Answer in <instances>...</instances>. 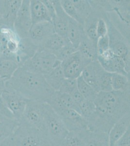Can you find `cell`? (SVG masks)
<instances>
[{"label":"cell","mask_w":130,"mask_h":146,"mask_svg":"<svg viewBox=\"0 0 130 146\" xmlns=\"http://www.w3.org/2000/svg\"><path fill=\"white\" fill-rule=\"evenodd\" d=\"M95 112L87 120V129L108 133L117 121L130 112V92H100L94 101Z\"/></svg>","instance_id":"obj_1"},{"label":"cell","mask_w":130,"mask_h":146,"mask_svg":"<svg viewBox=\"0 0 130 146\" xmlns=\"http://www.w3.org/2000/svg\"><path fill=\"white\" fill-rule=\"evenodd\" d=\"M5 84V87L13 89L27 100L46 102L55 92L43 75L29 71L22 66Z\"/></svg>","instance_id":"obj_2"},{"label":"cell","mask_w":130,"mask_h":146,"mask_svg":"<svg viewBox=\"0 0 130 146\" xmlns=\"http://www.w3.org/2000/svg\"><path fill=\"white\" fill-rule=\"evenodd\" d=\"M44 119L46 135L55 146H61L69 131L59 115L46 102Z\"/></svg>","instance_id":"obj_3"},{"label":"cell","mask_w":130,"mask_h":146,"mask_svg":"<svg viewBox=\"0 0 130 146\" xmlns=\"http://www.w3.org/2000/svg\"><path fill=\"white\" fill-rule=\"evenodd\" d=\"M53 52L43 48H39L32 58L22 65L25 70L44 75L61 64Z\"/></svg>","instance_id":"obj_4"},{"label":"cell","mask_w":130,"mask_h":146,"mask_svg":"<svg viewBox=\"0 0 130 146\" xmlns=\"http://www.w3.org/2000/svg\"><path fill=\"white\" fill-rule=\"evenodd\" d=\"M14 135L16 146H56L45 133L20 122Z\"/></svg>","instance_id":"obj_5"},{"label":"cell","mask_w":130,"mask_h":146,"mask_svg":"<svg viewBox=\"0 0 130 146\" xmlns=\"http://www.w3.org/2000/svg\"><path fill=\"white\" fill-rule=\"evenodd\" d=\"M106 22L108 27L110 50L115 56L123 59L127 71L130 73V45L129 41L109 20L106 21Z\"/></svg>","instance_id":"obj_6"},{"label":"cell","mask_w":130,"mask_h":146,"mask_svg":"<svg viewBox=\"0 0 130 146\" xmlns=\"http://www.w3.org/2000/svg\"><path fill=\"white\" fill-rule=\"evenodd\" d=\"M45 104V102L43 101L27 100L24 111L20 121V123L45 133L44 119Z\"/></svg>","instance_id":"obj_7"},{"label":"cell","mask_w":130,"mask_h":146,"mask_svg":"<svg viewBox=\"0 0 130 146\" xmlns=\"http://www.w3.org/2000/svg\"><path fill=\"white\" fill-rule=\"evenodd\" d=\"M33 25L30 10V0H22L14 23V31L20 39L27 38Z\"/></svg>","instance_id":"obj_8"},{"label":"cell","mask_w":130,"mask_h":146,"mask_svg":"<svg viewBox=\"0 0 130 146\" xmlns=\"http://www.w3.org/2000/svg\"><path fill=\"white\" fill-rule=\"evenodd\" d=\"M90 62L77 50L61 62V66L66 78L77 79L81 76L84 68Z\"/></svg>","instance_id":"obj_9"},{"label":"cell","mask_w":130,"mask_h":146,"mask_svg":"<svg viewBox=\"0 0 130 146\" xmlns=\"http://www.w3.org/2000/svg\"><path fill=\"white\" fill-rule=\"evenodd\" d=\"M1 98L16 119L20 121L24 111L27 100L13 89L7 87L2 93Z\"/></svg>","instance_id":"obj_10"},{"label":"cell","mask_w":130,"mask_h":146,"mask_svg":"<svg viewBox=\"0 0 130 146\" xmlns=\"http://www.w3.org/2000/svg\"><path fill=\"white\" fill-rule=\"evenodd\" d=\"M97 60L106 71L129 77L130 73L127 71L123 59L115 56L110 49L102 55H98Z\"/></svg>","instance_id":"obj_11"},{"label":"cell","mask_w":130,"mask_h":146,"mask_svg":"<svg viewBox=\"0 0 130 146\" xmlns=\"http://www.w3.org/2000/svg\"><path fill=\"white\" fill-rule=\"evenodd\" d=\"M22 0H0V16L3 27L13 30L14 23Z\"/></svg>","instance_id":"obj_12"},{"label":"cell","mask_w":130,"mask_h":146,"mask_svg":"<svg viewBox=\"0 0 130 146\" xmlns=\"http://www.w3.org/2000/svg\"><path fill=\"white\" fill-rule=\"evenodd\" d=\"M57 114L69 131L88 129L87 120L74 110L65 109Z\"/></svg>","instance_id":"obj_13"},{"label":"cell","mask_w":130,"mask_h":146,"mask_svg":"<svg viewBox=\"0 0 130 146\" xmlns=\"http://www.w3.org/2000/svg\"><path fill=\"white\" fill-rule=\"evenodd\" d=\"M54 33L55 31L52 22H41L33 24L28 38L34 44L40 48L43 42Z\"/></svg>","instance_id":"obj_14"},{"label":"cell","mask_w":130,"mask_h":146,"mask_svg":"<svg viewBox=\"0 0 130 146\" xmlns=\"http://www.w3.org/2000/svg\"><path fill=\"white\" fill-rule=\"evenodd\" d=\"M51 2L55 9V16L52 20L55 33L67 38V31L69 17L63 9L60 1L54 0Z\"/></svg>","instance_id":"obj_15"},{"label":"cell","mask_w":130,"mask_h":146,"mask_svg":"<svg viewBox=\"0 0 130 146\" xmlns=\"http://www.w3.org/2000/svg\"><path fill=\"white\" fill-rule=\"evenodd\" d=\"M106 71L97 60H96L91 62L86 66L81 76L88 84L99 93V82L103 74Z\"/></svg>","instance_id":"obj_16"},{"label":"cell","mask_w":130,"mask_h":146,"mask_svg":"<svg viewBox=\"0 0 130 146\" xmlns=\"http://www.w3.org/2000/svg\"><path fill=\"white\" fill-rule=\"evenodd\" d=\"M130 113H127L117 121L108 133L109 146H114L130 129Z\"/></svg>","instance_id":"obj_17"},{"label":"cell","mask_w":130,"mask_h":146,"mask_svg":"<svg viewBox=\"0 0 130 146\" xmlns=\"http://www.w3.org/2000/svg\"><path fill=\"white\" fill-rule=\"evenodd\" d=\"M30 10L32 23L52 22L51 17L42 0H30Z\"/></svg>","instance_id":"obj_18"},{"label":"cell","mask_w":130,"mask_h":146,"mask_svg":"<svg viewBox=\"0 0 130 146\" xmlns=\"http://www.w3.org/2000/svg\"><path fill=\"white\" fill-rule=\"evenodd\" d=\"M85 34L84 27L69 17L67 31V38L69 42L77 50Z\"/></svg>","instance_id":"obj_19"},{"label":"cell","mask_w":130,"mask_h":146,"mask_svg":"<svg viewBox=\"0 0 130 146\" xmlns=\"http://www.w3.org/2000/svg\"><path fill=\"white\" fill-rule=\"evenodd\" d=\"M97 43L93 42L85 35L78 48V51L86 60L90 62L97 60Z\"/></svg>","instance_id":"obj_20"},{"label":"cell","mask_w":130,"mask_h":146,"mask_svg":"<svg viewBox=\"0 0 130 146\" xmlns=\"http://www.w3.org/2000/svg\"><path fill=\"white\" fill-rule=\"evenodd\" d=\"M45 80L49 86L55 91H58L66 78L61 64L43 75Z\"/></svg>","instance_id":"obj_21"},{"label":"cell","mask_w":130,"mask_h":146,"mask_svg":"<svg viewBox=\"0 0 130 146\" xmlns=\"http://www.w3.org/2000/svg\"><path fill=\"white\" fill-rule=\"evenodd\" d=\"M20 125L16 119L8 118L0 115V142L13 134Z\"/></svg>","instance_id":"obj_22"},{"label":"cell","mask_w":130,"mask_h":146,"mask_svg":"<svg viewBox=\"0 0 130 146\" xmlns=\"http://www.w3.org/2000/svg\"><path fill=\"white\" fill-rule=\"evenodd\" d=\"M20 67L18 63L13 60H0V79L7 82Z\"/></svg>","instance_id":"obj_23"},{"label":"cell","mask_w":130,"mask_h":146,"mask_svg":"<svg viewBox=\"0 0 130 146\" xmlns=\"http://www.w3.org/2000/svg\"><path fill=\"white\" fill-rule=\"evenodd\" d=\"M68 42H69L67 38H64L55 33L49 36L40 48H43L53 52L62 48Z\"/></svg>","instance_id":"obj_24"},{"label":"cell","mask_w":130,"mask_h":146,"mask_svg":"<svg viewBox=\"0 0 130 146\" xmlns=\"http://www.w3.org/2000/svg\"><path fill=\"white\" fill-rule=\"evenodd\" d=\"M77 84L78 90L84 99L94 102L97 96L98 92L88 84L81 76L77 78Z\"/></svg>","instance_id":"obj_25"},{"label":"cell","mask_w":130,"mask_h":146,"mask_svg":"<svg viewBox=\"0 0 130 146\" xmlns=\"http://www.w3.org/2000/svg\"><path fill=\"white\" fill-rule=\"evenodd\" d=\"M111 82L113 90L130 92L129 77L117 73H112Z\"/></svg>","instance_id":"obj_26"},{"label":"cell","mask_w":130,"mask_h":146,"mask_svg":"<svg viewBox=\"0 0 130 146\" xmlns=\"http://www.w3.org/2000/svg\"><path fill=\"white\" fill-rule=\"evenodd\" d=\"M78 13L84 20L88 17L93 10V7L89 1L84 0H71Z\"/></svg>","instance_id":"obj_27"},{"label":"cell","mask_w":130,"mask_h":146,"mask_svg":"<svg viewBox=\"0 0 130 146\" xmlns=\"http://www.w3.org/2000/svg\"><path fill=\"white\" fill-rule=\"evenodd\" d=\"M84 146H109L108 133L91 131Z\"/></svg>","instance_id":"obj_28"},{"label":"cell","mask_w":130,"mask_h":146,"mask_svg":"<svg viewBox=\"0 0 130 146\" xmlns=\"http://www.w3.org/2000/svg\"><path fill=\"white\" fill-rule=\"evenodd\" d=\"M60 3L63 9L69 17L80 23L84 27V21L78 13L77 11L73 5L71 0H61Z\"/></svg>","instance_id":"obj_29"},{"label":"cell","mask_w":130,"mask_h":146,"mask_svg":"<svg viewBox=\"0 0 130 146\" xmlns=\"http://www.w3.org/2000/svg\"><path fill=\"white\" fill-rule=\"evenodd\" d=\"M78 109L79 113L87 120L95 112L96 107L93 101L84 100L78 105Z\"/></svg>","instance_id":"obj_30"},{"label":"cell","mask_w":130,"mask_h":146,"mask_svg":"<svg viewBox=\"0 0 130 146\" xmlns=\"http://www.w3.org/2000/svg\"><path fill=\"white\" fill-rule=\"evenodd\" d=\"M77 50L69 42H68L62 48L53 53L57 59L61 62Z\"/></svg>","instance_id":"obj_31"},{"label":"cell","mask_w":130,"mask_h":146,"mask_svg":"<svg viewBox=\"0 0 130 146\" xmlns=\"http://www.w3.org/2000/svg\"><path fill=\"white\" fill-rule=\"evenodd\" d=\"M56 93L60 102L64 108L74 110L79 113L78 107L73 100L71 95L59 91H56Z\"/></svg>","instance_id":"obj_32"},{"label":"cell","mask_w":130,"mask_h":146,"mask_svg":"<svg viewBox=\"0 0 130 146\" xmlns=\"http://www.w3.org/2000/svg\"><path fill=\"white\" fill-rule=\"evenodd\" d=\"M112 73L106 71L103 74L98 84L99 92H107L113 91L111 82Z\"/></svg>","instance_id":"obj_33"},{"label":"cell","mask_w":130,"mask_h":146,"mask_svg":"<svg viewBox=\"0 0 130 146\" xmlns=\"http://www.w3.org/2000/svg\"><path fill=\"white\" fill-rule=\"evenodd\" d=\"M77 89V79L65 78L58 91L71 95Z\"/></svg>","instance_id":"obj_34"},{"label":"cell","mask_w":130,"mask_h":146,"mask_svg":"<svg viewBox=\"0 0 130 146\" xmlns=\"http://www.w3.org/2000/svg\"><path fill=\"white\" fill-rule=\"evenodd\" d=\"M98 55L104 54L109 49V38L108 34L104 36L98 38L97 42Z\"/></svg>","instance_id":"obj_35"},{"label":"cell","mask_w":130,"mask_h":146,"mask_svg":"<svg viewBox=\"0 0 130 146\" xmlns=\"http://www.w3.org/2000/svg\"><path fill=\"white\" fill-rule=\"evenodd\" d=\"M96 31L98 38L104 36L108 34V27L106 20L100 17L98 20Z\"/></svg>","instance_id":"obj_36"},{"label":"cell","mask_w":130,"mask_h":146,"mask_svg":"<svg viewBox=\"0 0 130 146\" xmlns=\"http://www.w3.org/2000/svg\"><path fill=\"white\" fill-rule=\"evenodd\" d=\"M114 146H130V129L125 133L123 136Z\"/></svg>","instance_id":"obj_37"},{"label":"cell","mask_w":130,"mask_h":146,"mask_svg":"<svg viewBox=\"0 0 130 146\" xmlns=\"http://www.w3.org/2000/svg\"><path fill=\"white\" fill-rule=\"evenodd\" d=\"M14 133L1 142L0 146H16Z\"/></svg>","instance_id":"obj_38"},{"label":"cell","mask_w":130,"mask_h":146,"mask_svg":"<svg viewBox=\"0 0 130 146\" xmlns=\"http://www.w3.org/2000/svg\"><path fill=\"white\" fill-rule=\"evenodd\" d=\"M70 95L73 98V100L74 101L75 103L77 105L78 107V105L83 100H85L82 95H81V93L79 92L78 89L75 90L74 92H73V93H71Z\"/></svg>","instance_id":"obj_39"},{"label":"cell","mask_w":130,"mask_h":146,"mask_svg":"<svg viewBox=\"0 0 130 146\" xmlns=\"http://www.w3.org/2000/svg\"><path fill=\"white\" fill-rule=\"evenodd\" d=\"M5 82L0 79V97L2 96V93L5 90Z\"/></svg>","instance_id":"obj_40"},{"label":"cell","mask_w":130,"mask_h":146,"mask_svg":"<svg viewBox=\"0 0 130 146\" xmlns=\"http://www.w3.org/2000/svg\"><path fill=\"white\" fill-rule=\"evenodd\" d=\"M2 27H3V23H2V18H1V16H0V28Z\"/></svg>","instance_id":"obj_41"}]
</instances>
